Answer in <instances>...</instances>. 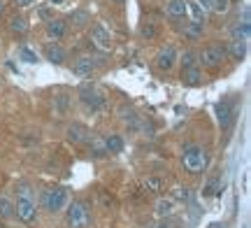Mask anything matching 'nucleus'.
Instances as JSON below:
<instances>
[{
    "label": "nucleus",
    "mask_w": 251,
    "mask_h": 228,
    "mask_svg": "<svg viewBox=\"0 0 251 228\" xmlns=\"http://www.w3.org/2000/svg\"><path fill=\"white\" fill-rule=\"evenodd\" d=\"M196 2L202 12H207V9H212V2H214V0H196Z\"/></svg>",
    "instance_id": "33"
},
{
    "label": "nucleus",
    "mask_w": 251,
    "mask_h": 228,
    "mask_svg": "<svg viewBox=\"0 0 251 228\" xmlns=\"http://www.w3.org/2000/svg\"><path fill=\"white\" fill-rule=\"evenodd\" d=\"M177 49L172 45H168L165 49H161L158 51V56H156V68L161 70V73H170L172 65H175V61H177Z\"/></svg>",
    "instance_id": "10"
},
{
    "label": "nucleus",
    "mask_w": 251,
    "mask_h": 228,
    "mask_svg": "<svg viewBox=\"0 0 251 228\" xmlns=\"http://www.w3.org/2000/svg\"><path fill=\"white\" fill-rule=\"evenodd\" d=\"M186 12H191L193 21H198V24H202V21H205V12L198 7V2H188L186 0Z\"/></svg>",
    "instance_id": "28"
},
{
    "label": "nucleus",
    "mask_w": 251,
    "mask_h": 228,
    "mask_svg": "<svg viewBox=\"0 0 251 228\" xmlns=\"http://www.w3.org/2000/svg\"><path fill=\"white\" fill-rule=\"evenodd\" d=\"M144 189L149 193H158L163 189V179L161 177H147V179H144Z\"/></svg>",
    "instance_id": "27"
},
{
    "label": "nucleus",
    "mask_w": 251,
    "mask_h": 228,
    "mask_svg": "<svg viewBox=\"0 0 251 228\" xmlns=\"http://www.w3.org/2000/svg\"><path fill=\"white\" fill-rule=\"evenodd\" d=\"M68 33V24L61 21V19H49L47 21V37L49 40H61Z\"/></svg>",
    "instance_id": "13"
},
{
    "label": "nucleus",
    "mask_w": 251,
    "mask_h": 228,
    "mask_svg": "<svg viewBox=\"0 0 251 228\" xmlns=\"http://www.w3.org/2000/svg\"><path fill=\"white\" fill-rule=\"evenodd\" d=\"M158 228H170V226H168V224H163V226H158Z\"/></svg>",
    "instance_id": "37"
},
{
    "label": "nucleus",
    "mask_w": 251,
    "mask_h": 228,
    "mask_svg": "<svg viewBox=\"0 0 251 228\" xmlns=\"http://www.w3.org/2000/svg\"><path fill=\"white\" fill-rule=\"evenodd\" d=\"M230 35H233V40H249L251 35V24L249 21H237L233 28H230Z\"/></svg>",
    "instance_id": "17"
},
{
    "label": "nucleus",
    "mask_w": 251,
    "mask_h": 228,
    "mask_svg": "<svg viewBox=\"0 0 251 228\" xmlns=\"http://www.w3.org/2000/svg\"><path fill=\"white\" fill-rule=\"evenodd\" d=\"M14 214H17L24 224L35 221V217H37V203H35V196H33V191H30V186H28V184H21V186L17 189Z\"/></svg>",
    "instance_id": "1"
},
{
    "label": "nucleus",
    "mask_w": 251,
    "mask_h": 228,
    "mask_svg": "<svg viewBox=\"0 0 251 228\" xmlns=\"http://www.w3.org/2000/svg\"><path fill=\"white\" fill-rule=\"evenodd\" d=\"M181 163H184V170L188 175H200L207 165V152L205 147L200 145H186L184 147V154H181Z\"/></svg>",
    "instance_id": "2"
},
{
    "label": "nucleus",
    "mask_w": 251,
    "mask_h": 228,
    "mask_svg": "<svg viewBox=\"0 0 251 228\" xmlns=\"http://www.w3.org/2000/svg\"><path fill=\"white\" fill-rule=\"evenodd\" d=\"M49 2H51V5H63L65 0H49Z\"/></svg>",
    "instance_id": "36"
},
{
    "label": "nucleus",
    "mask_w": 251,
    "mask_h": 228,
    "mask_svg": "<svg viewBox=\"0 0 251 228\" xmlns=\"http://www.w3.org/2000/svg\"><path fill=\"white\" fill-rule=\"evenodd\" d=\"M226 56H230L235 61H244L247 58V42L244 40H230L226 45Z\"/></svg>",
    "instance_id": "14"
},
{
    "label": "nucleus",
    "mask_w": 251,
    "mask_h": 228,
    "mask_svg": "<svg viewBox=\"0 0 251 228\" xmlns=\"http://www.w3.org/2000/svg\"><path fill=\"white\" fill-rule=\"evenodd\" d=\"M140 33H142V37L151 40V37H156V33H158V30H156V26H153L151 21H147V24H144L142 28H140Z\"/></svg>",
    "instance_id": "31"
},
{
    "label": "nucleus",
    "mask_w": 251,
    "mask_h": 228,
    "mask_svg": "<svg viewBox=\"0 0 251 228\" xmlns=\"http://www.w3.org/2000/svg\"><path fill=\"white\" fill-rule=\"evenodd\" d=\"M12 217H14V203L0 196V219H12Z\"/></svg>",
    "instance_id": "23"
},
{
    "label": "nucleus",
    "mask_w": 251,
    "mask_h": 228,
    "mask_svg": "<svg viewBox=\"0 0 251 228\" xmlns=\"http://www.w3.org/2000/svg\"><path fill=\"white\" fill-rule=\"evenodd\" d=\"M65 135H68V142H72V145H86V142L91 140V130H89V126H84V124H79V121H75V124L68 126Z\"/></svg>",
    "instance_id": "8"
},
{
    "label": "nucleus",
    "mask_w": 251,
    "mask_h": 228,
    "mask_svg": "<svg viewBox=\"0 0 251 228\" xmlns=\"http://www.w3.org/2000/svg\"><path fill=\"white\" fill-rule=\"evenodd\" d=\"M2 14H5V2L0 0V17H2Z\"/></svg>",
    "instance_id": "35"
},
{
    "label": "nucleus",
    "mask_w": 251,
    "mask_h": 228,
    "mask_svg": "<svg viewBox=\"0 0 251 228\" xmlns=\"http://www.w3.org/2000/svg\"><path fill=\"white\" fill-rule=\"evenodd\" d=\"M181 70H188V68H196L198 65V54L193 51V49H186L184 54H181Z\"/></svg>",
    "instance_id": "24"
},
{
    "label": "nucleus",
    "mask_w": 251,
    "mask_h": 228,
    "mask_svg": "<svg viewBox=\"0 0 251 228\" xmlns=\"http://www.w3.org/2000/svg\"><path fill=\"white\" fill-rule=\"evenodd\" d=\"M45 58L49 61L51 65H63L65 63V58H68V51L63 49L61 45H56V42H49L45 47Z\"/></svg>",
    "instance_id": "11"
},
{
    "label": "nucleus",
    "mask_w": 251,
    "mask_h": 228,
    "mask_svg": "<svg viewBox=\"0 0 251 228\" xmlns=\"http://www.w3.org/2000/svg\"><path fill=\"white\" fill-rule=\"evenodd\" d=\"M68 112H70V96H65V93L54 96V114L56 117H65Z\"/></svg>",
    "instance_id": "19"
},
{
    "label": "nucleus",
    "mask_w": 251,
    "mask_h": 228,
    "mask_svg": "<svg viewBox=\"0 0 251 228\" xmlns=\"http://www.w3.org/2000/svg\"><path fill=\"white\" fill-rule=\"evenodd\" d=\"M230 9V0H214L212 2V12H216V14H226Z\"/></svg>",
    "instance_id": "30"
},
{
    "label": "nucleus",
    "mask_w": 251,
    "mask_h": 228,
    "mask_svg": "<svg viewBox=\"0 0 251 228\" xmlns=\"http://www.w3.org/2000/svg\"><path fill=\"white\" fill-rule=\"evenodd\" d=\"M79 98H81V102L89 107L91 112H98V110H102L105 107V96L93 86V84H84L79 89Z\"/></svg>",
    "instance_id": "6"
},
{
    "label": "nucleus",
    "mask_w": 251,
    "mask_h": 228,
    "mask_svg": "<svg viewBox=\"0 0 251 228\" xmlns=\"http://www.w3.org/2000/svg\"><path fill=\"white\" fill-rule=\"evenodd\" d=\"M226 58V45H209L198 54V63H202L205 68L214 70L221 65V61Z\"/></svg>",
    "instance_id": "5"
},
{
    "label": "nucleus",
    "mask_w": 251,
    "mask_h": 228,
    "mask_svg": "<svg viewBox=\"0 0 251 228\" xmlns=\"http://www.w3.org/2000/svg\"><path fill=\"white\" fill-rule=\"evenodd\" d=\"M68 203H70V196H68V189H63V186H51V189H45V193H42V205L51 214L63 212L68 207Z\"/></svg>",
    "instance_id": "3"
},
{
    "label": "nucleus",
    "mask_w": 251,
    "mask_h": 228,
    "mask_svg": "<svg viewBox=\"0 0 251 228\" xmlns=\"http://www.w3.org/2000/svg\"><path fill=\"white\" fill-rule=\"evenodd\" d=\"M168 17L172 19H184L186 17V0H168Z\"/></svg>",
    "instance_id": "15"
},
{
    "label": "nucleus",
    "mask_w": 251,
    "mask_h": 228,
    "mask_svg": "<svg viewBox=\"0 0 251 228\" xmlns=\"http://www.w3.org/2000/svg\"><path fill=\"white\" fill-rule=\"evenodd\" d=\"M105 147H107V154H121V152H124V147H126V142H124V137L121 135L112 133V135L105 137Z\"/></svg>",
    "instance_id": "16"
},
{
    "label": "nucleus",
    "mask_w": 251,
    "mask_h": 228,
    "mask_svg": "<svg viewBox=\"0 0 251 228\" xmlns=\"http://www.w3.org/2000/svg\"><path fill=\"white\" fill-rule=\"evenodd\" d=\"M235 112H237V105H235L233 98L219 101V105H216V119H219V124H221L224 128H228L230 124H233Z\"/></svg>",
    "instance_id": "7"
},
{
    "label": "nucleus",
    "mask_w": 251,
    "mask_h": 228,
    "mask_svg": "<svg viewBox=\"0 0 251 228\" xmlns=\"http://www.w3.org/2000/svg\"><path fill=\"white\" fill-rule=\"evenodd\" d=\"M91 42L98 47V49H102V51H109L112 49V35L107 33V28L100 26V24H96V26H91Z\"/></svg>",
    "instance_id": "9"
},
{
    "label": "nucleus",
    "mask_w": 251,
    "mask_h": 228,
    "mask_svg": "<svg viewBox=\"0 0 251 228\" xmlns=\"http://www.w3.org/2000/svg\"><path fill=\"white\" fill-rule=\"evenodd\" d=\"M28 21L24 17H12L9 19V30H12V33H17V35H26L28 33Z\"/></svg>",
    "instance_id": "22"
},
{
    "label": "nucleus",
    "mask_w": 251,
    "mask_h": 228,
    "mask_svg": "<svg viewBox=\"0 0 251 228\" xmlns=\"http://www.w3.org/2000/svg\"><path fill=\"white\" fill-rule=\"evenodd\" d=\"M33 2H35V0H14V5H17V7H30Z\"/></svg>",
    "instance_id": "34"
},
{
    "label": "nucleus",
    "mask_w": 251,
    "mask_h": 228,
    "mask_svg": "<svg viewBox=\"0 0 251 228\" xmlns=\"http://www.w3.org/2000/svg\"><path fill=\"white\" fill-rule=\"evenodd\" d=\"M19 56L26 61V63H37V54L30 49V47H26V45H21L19 47Z\"/></svg>",
    "instance_id": "29"
},
{
    "label": "nucleus",
    "mask_w": 251,
    "mask_h": 228,
    "mask_svg": "<svg viewBox=\"0 0 251 228\" xmlns=\"http://www.w3.org/2000/svg\"><path fill=\"white\" fill-rule=\"evenodd\" d=\"M156 212H158V217H170L172 212H175V203H172L170 198L158 201V205H156Z\"/></svg>",
    "instance_id": "26"
},
{
    "label": "nucleus",
    "mask_w": 251,
    "mask_h": 228,
    "mask_svg": "<svg viewBox=\"0 0 251 228\" xmlns=\"http://www.w3.org/2000/svg\"><path fill=\"white\" fill-rule=\"evenodd\" d=\"M202 30H205L202 24H198V21H188L186 26H184V35H186L188 40H200V37H202Z\"/></svg>",
    "instance_id": "21"
},
{
    "label": "nucleus",
    "mask_w": 251,
    "mask_h": 228,
    "mask_svg": "<svg viewBox=\"0 0 251 228\" xmlns=\"http://www.w3.org/2000/svg\"><path fill=\"white\" fill-rule=\"evenodd\" d=\"M96 70V61L91 58V56H79L75 63H72V73L77 75V77H91Z\"/></svg>",
    "instance_id": "12"
},
{
    "label": "nucleus",
    "mask_w": 251,
    "mask_h": 228,
    "mask_svg": "<svg viewBox=\"0 0 251 228\" xmlns=\"http://www.w3.org/2000/svg\"><path fill=\"white\" fill-rule=\"evenodd\" d=\"M89 147H91V154L96 156V158H102V156L107 154V147H105V137H96V135H91Z\"/></svg>",
    "instance_id": "20"
},
{
    "label": "nucleus",
    "mask_w": 251,
    "mask_h": 228,
    "mask_svg": "<svg viewBox=\"0 0 251 228\" xmlns=\"http://www.w3.org/2000/svg\"><path fill=\"white\" fill-rule=\"evenodd\" d=\"M70 21H72V26H75V28H81V26H86V24H89L91 17H89V12L77 9V12H72V14H70Z\"/></svg>",
    "instance_id": "25"
},
{
    "label": "nucleus",
    "mask_w": 251,
    "mask_h": 228,
    "mask_svg": "<svg viewBox=\"0 0 251 228\" xmlns=\"http://www.w3.org/2000/svg\"><path fill=\"white\" fill-rule=\"evenodd\" d=\"M175 198H179V201H188V189L186 186H177V189H175Z\"/></svg>",
    "instance_id": "32"
},
{
    "label": "nucleus",
    "mask_w": 251,
    "mask_h": 228,
    "mask_svg": "<svg viewBox=\"0 0 251 228\" xmlns=\"http://www.w3.org/2000/svg\"><path fill=\"white\" fill-rule=\"evenodd\" d=\"M117 5H124V0H117Z\"/></svg>",
    "instance_id": "38"
},
{
    "label": "nucleus",
    "mask_w": 251,
    "mask_h": 228,
    "mask_svg": "<svg viewBox=\"0 0 251 228\" xmlns=\"http://www.w3.org/2000/svg\"><path fill=\"white\" fill-rule=\"evenodd\" d=\"M181 82L186 84V86H198V84L202 82V73L196 68H188V70H181Z\"/></svg>",
    "instance_id": "18"
},
{
    "label": "nucleus",
    "mask_w": 251,
    "mask_h": 228,
    "mask_svg": "<svg viewBox=\"0 0 251 228\" xmlns=\"http://www.w3.org/2000/svg\"><path fill=\"white\" fill-rule=\"evenodd\" d=\"M89 221H91V214H89L86 203H81V201L68 203V226L70 228H86Z\"/></svg>",
    "instance_id": "4"
}]
</instances>
